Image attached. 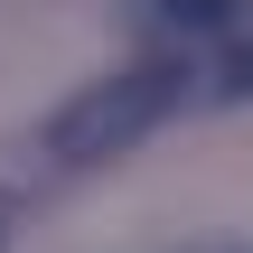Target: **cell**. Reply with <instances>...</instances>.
Wrapping results in <instances>:
<instances>
[{
  "label": "cell",
  "instance_id": "cell-3",
  "mask_svg": "<svg viewBox=\"0 0 253 253\" xmlns=\"http://www.w3.org/2000/svg\"><path fill=\"white\" fill-rule=\"evenodd\" d=\"M216 94H253V47H235V56L216 66Z\"/></svg>",
  "mask_w": 253,
  "mask_h": 253
},
{
  "label": "cell",
  "instance_id": "cell-2",
  "mask_svg": "<svg viewBox=\"0 0 253 253\" xmlns=\"http://www.w3.org/2000/svg\"><path fill=\"white\" fill-rule=\"evenodd\" d=\"M150 9H160L169 28H225V19H235V0H150Z\"/></svg>",
  "mask_w": 253,
  "mask_h": 253
},
{
  "label": "cell",
  "instance_id": "cell-1",
  "mask_svg": "<svg viewBox=\"0 0 253 253\" xmlns=\"http://www.w3.org/2000/svg\"><path fill=\"white\" fill-rule=\"evenodd\" d=\"M188 103V66H169V56H150V66H122V75H103V84H84L56 122H47V150L66 160V169H103V160H122V150H141L169 113Z\"/></svg>",
  "mask_w": 253,
  "mask_h": 253
},
{
  "label": "cell",
  "instance_id": "cell-4",
  "mask_svg": "<svg viewBox=\"0 0 253 253\" xmlns=\"http://www.w3.org/2000/svg\"><path fill=\"white\" fill-rule=\"evenodd\" d=\"M207 253H253V244H207Z\"/></svg>",
  "mask_w": 253,
  "mask_h": 253
}]
</instances>
